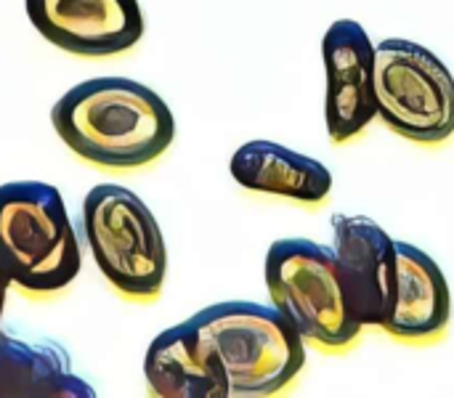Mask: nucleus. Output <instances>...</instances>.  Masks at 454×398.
Instances as JSON below:
<instances>
[{
    "label": "nucleus",
    "mask_w": 454,
    "mask_h": 398,
    "mask_svg": "<svg viewBox=\"0 0 454 398\" xmlns=\"http://www.w3.org/2000/svg\"><path fill=\"white\" fill-rule=\"evenodd\" d=\"M82 229L104 279L128 300L152 303L168 277L162 229L146 202L120 183H98L82 199Z\"/></svg>",
    "instance_id": "nucleus-5"
},
{
    "label": "nucleus",
    "mask_w": 454,
    "mask_h": 398,
    "mask_svg": "<svg viewBox=\"0 0 454 398\" xmlns=\"http://www.w3.org/2000/svg\"><path fill=\"white\" fill-rule=\"evenodd\" d=\"M51 122L69 152L106 170L146 168L176 138L165 98L130 77H93L69 88L53 104Z\"/></svg>",
    "instance_id": "nucleus-1"
},
{
    "label": "nucleus",
    "mask_w": 454,
    "mask_h": 398,
    "mask_svg": "<svg viewBox=\"0 0 454 398\" xmlns=\"http://www.w3.org/2000/svg\"><path fill=\"white\" fill-rule=\"evenodd\" d=\"M189 324L229 398L279 396L306 370V340L274 306L226 300L197 311Z\"/></svg>",
    "instance_id": "nucleus-2"
},
{
    "label": "nucleus",
    "mask_w": 454,
    "mask_h": 398,
    "mask_svg": "<svg viewBox=\"0 0 454 398\" xmlns=\"http://www.w3.org/2000/svg\"><path fill=\"white\" fill-rule=\"evenodd\" d=\"M452 319V295L439 263L410 242L396 239V282L383 332L402 343H436Z\"/></svg>",
    "instance_id": "nucleus-10"
},
{
    "label": "nucleus",
    "mask_w": 454,
    "mask_h": 398,
    "mask_svg": "<svg viewBox=\"0 0 454 398\" xmlns=\"http://www.w3.org/2000/svg\"><path fill=\"white\" fill-rule=\"evenodd\" d=\"M274 308L295 332L327 354L356 346L364 327L354 319L333 247L311 239H277L263 263Z\"/></svg>",
    "instance_id": "nucleus-4"
},
{
    "label": "nucleus",
    "mask_w": 454,
    "mask_h": 398,
    "mask_svg": "<svg viewBox=\"0 0 454 398\" xmlns=\"http://www.w3.org/2000/svg\"><path fill=\"white\" fill-rule=\"evenodd\" d=\"M333 253L354 319L364 330H380L396 282V239L367 215L338 213L333 215Z\"/></svg>",
    "instance_id": "nucleus-9"
},
{
    "label": "nucleus",
    "mask_w": 454,
    "mask_h": 398,
    "mask_svg": "<svg viewBox=\"0 0 454 398\" xmlns=\"http://www.w3.org/2000/svg\"><path fill=\"white\" fill-rule=\"evenodd\" d=\"M5 293H8V287L0 285V316H3V306H5Z\"/></svg>",
    "instance_id": "nucleus-13"
},
{
    "label": "nucleus",
    "mask_w": 454,
    "mask_h": 398,
    "mask_svg": "<svg viewBox=\"0 0 454 398\" xmlns=\"http://www.w3.org/2000/svg\"><path fill=\"white\" fill-rule=\"evenodd\" d=\"M325 122L335 144L362 136L378 117L375 106V43L354 19H338L322 40Z\"/></svg>",
    "instance_id": "nucleus-7"
},
{
    "label": "nucleus",
    "mask_w": 454,
    "mask_h": 398,
    "mask_svg": "<svg viewBox=\"0 0 454 398\" xmlns=\"http://www.w3.org/2000/svg\"><path fill=\"white\" fill-rule=\"evenodd\" d=\"M82 255L61 191L43 181L0 186V285L29 298L64 293Z\"/></svg>",
    "instance_id": "nucleus-3"
},
{
    "label": "nucleus",
    "mask_w": 454,
    "mask_h": 398,
    "mask_svg": "<svg viewBox=\"0 0 454 398\" xmlns=\"http://www.w3.org/2000/svg\"><path fill=\"white\" fill-rule=\"evenodd\" d=\"M229 170L231 178L247 191L285 197L309 207L327 202L333 191V173L327 165L274 141L242 144L234 152Z\"/></svg>",
    "instance_id": "nucleus-11"
},
{
    "label": "nucleus",
    "mask_w": 454,
    "mask_h": 398,
    "mask_svg": "<svg viewBox=\"0 0 454 398\" xmlns=\"http://www.w3.org/2000/svg\"><path fill=\"white\" fill-rule=\"evenodd\" d=\"M375 106L402 138L444 144L454 136V74L420 43L383 40L375 45Z\"/></svg>",
    "instance_id": "nucleus-6"
},
{
    "label": "nucleus",
    "mask_w": 454,
    "mask_h": 398,
    "mask_svg": "<svg viewBox=\"0 0 454 398\" xmlns=\"http://www.w3.org/2000/svg\"><path fill=\"white\" fill-rule=\"evenodd\" d=\"M144 378L160 398H229L218 367L197 340L189 319L152 340Z\"/></svg>",
    "instance_id": "nucleus-12"
},
{
    "label": "nucleus",
    "mask_w": 454,
    "mask_h": 398,
    "mask_svg": "<svg viewBox=\"0 0 454 398\" xmlns=\"http://www.w3.org/2000/svg\"><path fill=\"white\" fill-rule=\"evenodd\" d=\"M24 8L48 43L88 59L125 53L146 29L138 0H24Z\"/></svg>",
    "instance_id": "nucleus-8"
}]
</instances>
